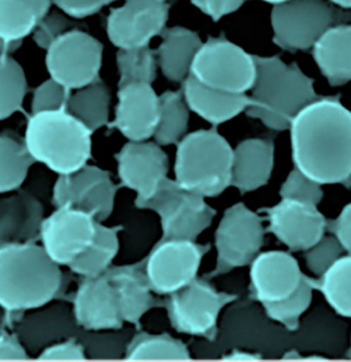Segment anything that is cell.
<instances>
[{
  "instance_id": "d590c367",
  "label": "cell",
  "mask_w": 351,
  "mask_h": 362,
  "mask_svg": "<svg viewBox=\"0 0 351 362\" xmlns=\"http://www.w3.org/2000/svg\"><path fill=\"white\" fill-rule=\"evenodd\" d=\"M119 86L153 83L156 78V53L149 47L121 49L117 56Z\"/></svg>"
},
{
  "instance_id": "e575fe53",
  "label": "cell",
  "mask_w": 351,
  "mask_h": 362,
  "mask_svg": "<svg viewBox=\"0 0 351 362\" xmlns=\"http://www.w3.org/2000/svg\"><path fill=\"white\" fill-rule=\"evenodd\" d=\"M27 92L24 69L11 55L0 54V121L22 107Z\"/></svg>"
},
{
  "instance_id": "b9f144b4",
  "label": "cell",
  "mask_w": 351,
  "mask_h": 362,
  "mask_svg": "<svg viewBox=\"0 0 351 362\" xmlns=\"http://www.w3.org/2000/svg\"><path fill=\"white\" fill-rule=\"evenodd\" d=\"M87 358L85 347L76 341L67 339L55 344L40 353L38 361H83Z\"/></svg>"
},
{
  "instance_id": "f1b7e54d",
  "label": "cell",
  "mask_w": 351,
  "mask_h": 362,
  "mask_svg": "<svg viewBox=\"0 0 351 362\" xmlns=\"http://www.w3.org/2000/svg\"><path fill=\"white\" fill-rule=\"evenodd\" d=\"M109 105V90L99 79L70 95L66 110L94 133L108 124Z\"/></svg>"
},
{
  "instance_id": "d6a6232c",
  "label": "cell",
  "mask_w": 351,
  "mask_h": 362,
  "mask_svg": "<svg viewBox=\"0 0 351 362\" xmlns=\"http://www.w3.org/2000/svg\"><path fill=\"white\" fill-rule=\"evenodd\" d=\"M42 19L26 0H0V40L22 42Z\"/></svg>"
},
{
  "instance_id": "9a60e30c",
  "label": "cell",
  "mask_w": 351,
  "mask_h": 362,
  "mask_svg": "<svg viewBox=\"0 0 351 362\" xmlns=\"http://www.w3.org/2000/svg\"><path fill=\"white\" fill-rule=\"evenodd\" d=\"M77 325L73 305L53 300L24 310L13 325L16 339L30 359L60 341L70 339V325Z\"/></svg>"
},
{
  "instance_id": "4dcf8cb0",
  "label": "cell",
  "mask_w": 351,
  "mask_h": 362,
  "mask_svg": "<svg viewBox=\"0 0 351 362\" xmlns=\"http://www.w3.org/2000/svg\"><path fill=\"white\" fill-rule=\"evenodd\" d=\"M32 158L13 138L0 135V194L19 189L28 177Z\"/></svg>"
},
{
  "instance_id": "ee69618b",
  "label": "cell",
  "mask_w": 351,
  "mask_h": 362,
  "mask_svg": "<svg viewBox=\"0 0 351 362\" xmlns=\"http://www.w3.org/2000/svg\"><path fill=\"white\" fill-rule=\"evenodd\" d=\"M201 13L217 22L226 16L235 13L244 6L246 0H190Z\"/></svg>"
},
{
  "instance_id": "c3c4849f",
  "label": "cell",
  "mask_w": 351,
  "mask_h": 362,
  "mask_svg": "<svg viewBox=\"0 0 351 362\" xmlns=\"http://www.w3.org/2000/svg\"><path fill=\"white\" fill-rule=\"evenodd\" d=\"M257 358V356H252L249 353L244 352H233L231 353L230 357H226V359H234V361H251V359Z\"/></svg>"
},
{
  "instance_id": "f35d334b",
  "label": "cell",
  "mask_w": 351,
  "mask_h": 362,
  "mask_svg": "<svg viewBox=\"0 0 351 362\" xmlns=\"http://www.w3.org/2000/svg\"><path fill=\"white\" fill-rule=\"evenodd\" d=\"M321 185L312 180L297 168L287 176L280 189L282 199L299 201L318 206L323 197Z\"/></svg>"
},
{
  "instance_id": "ffe728a7",
  "label": "cell",
  "mask_w": 351,
  "mask_h": 362,
  "mask_svg": "<svg viewBox=\"0 0 351 362\" xmlns=\"http://www.w3.org/2000/svg\"><path fill=\"white\" fill-rule=\"evenodd\" d=\"M251 264L254 296L262 304L287 298L303 278L295 257L285 251H267L257 255Z\"/></svg>"
},
{
  "instance_id": "f546056e",
  "label": "cell",
  "mask_w": 351,
  "mask_h": 362,
  "mask_svg": "<svg viewBox=\"0 0 351 362\" xmlns=\"http://www.w3.org/2000/svg\"><path fill=\"white\" fill-rule=\"evenodd\" d=\"M189 107L182 93L165 92L160 96V117L153 137L158 146L177 144L186 133Z\"/></svg>"
},
{
  "instance_id": "5bb4252c",
  "label": "cell",
  "mask_w": 351,
  "mask_h": 362,
  "mask_svg": "<svg viewBox=\"0 0 351 362\" xmlns=\"http://www.w3.org/2000/svg\"><path fill=\"white\" fill-rule=\"evenodd\" d=\"M115 194L117 187L109 173L88 165L74 173L60 175L53 187V199L59 207L76 208L98 223L112 214Z\"/></svg>"
},
{
  "instance_id": "6da1fadb",
  "label": "cell",
  "mask_w": 351,
  "mask_h": 362,
  "mask_svg": "<svg viewBox=\"0 0 351 362\" xmlns=\"http://www.w3.org/2000/svg\"><path fill=\"white\" fill-rule=\"evenodd\" d=\"M295 168L319 185L351 176V112L336 99H318L297 113L291 124Z\"/></svg>"
},
{
  "instance_id": "603a6c76",
  "label": "cell",
  "mask_w": 351,
  "mask_h": 362,
  "mask_svg": "<svg viewBox=\"0 0 351 362\" xmlns=\"http://www.w3.org/2000/svg\"><path fill=\"white\" fill-rule=\"evenodd\" d=\"M105 274L117 293L122 320L138 325L149 310L162 304L154 298L142 264L115 267Z\"/></svg>"
},
{
  "instance_id": "52a82bcc",
  "label": "cell",
  "mask_w": 351,
  "mask_h": 362,
  "mask_svg": "<svg viewBox=\"0 0 351 362\" xmlns=\"http://www.w3.org/2000/svg\"><path fill=\"white\" fill-rule=\"evenodd\" d=\"M343 17L329 0H287L271 11L273 40L282 49L305 51Z\"/></svg>"
},
{
  "instance_id": "484cf974",
  "label": "cell",
  "mask_w": 351,
  "mask_h": 362,
  "mask_svg": "<svg viewBox=\"0 0 351 362\" xmlns=\"http://www.w3.org/2000/svg\"><path fill=\"white\" fill-rule=\"evenodd\" d=\"M201 45L198 34L184 27L165 29L162 44L155 53L165 78L174 83H183L191 71Z\"/></svg>"
},
{
  "instance_id": "4316f807",
  "label": "cell",
  "mask_w": 351,
  "mask_h": 362,
  "mask_svg": "<svg viewBox=\"0 0 351 362\" xmlns=\"http://www.w3.org/2000/svg\"><path fill=\"white\" fill-rule=\"evenodd\" d=\"M312 47L314 60L331 85L351 81V24L335 25Z\"/></svg>"
},
{
  "instance_id": "60d3db41",
  "label": "cell",
  "mask_w": 351,
  "mask_h": 362,
  "mask_svg": "<svg viewBox=\"0 0 351 362\" xmlns=\"http://www.w3.org/2000/svg\"><path fill=\"white\" fill-rule=\"evenodd\" d=\"M73 22L62 11H49L40 20L34 30V40L38 47L47 49L56 38L73 29Z\"/></svg>"
},
{
  "instance_id": "2e32d148",
  "label": "cell",
  "mask_w": 351,
  "mask_h": 362,
  "mask_svg": "<svg viewBox=\"0 0 351 362\" xmlns=\"http://www.w3.org/2000/svg\"><path fill=\"white\" fill-rule=\"evenodd\" d=\"M97 223L81 210L60 206L42 223V247L56 264L69 266L92 243Z\"/></svg>"
},
{
  "instance_id": "7402d4cb",
  "label": "cell",
  "mask_w": 351,
  "mask_h": 362,
  "mask_svg": "<svg viewBox=\"0 0 351 362\" xmlns=\"http://www.w3.org/2000/svg\"><path fill=\"white\" fill-rule=\"evenodd\" d=\"M44 214V206L31 192L0 194V248L29 243L40 234Z\"/></svg>"
},
{
  "instance_id": "ac0fdd59",
  "label": "cell",
  "mask_w": 351,
  "mask_h": 362,
  "mask_svg": "<svg viewBox=\"0 0 351 362\" xmlns=\"http://www.w3.org/2000/svg\"><path fill=\"white\" fill-rule=\"evenodd\" d=\"M268 215L269 230L292 251H305L316 243L327 228L318 206L282 199L280 203L264 209Z\"/></svg>"
},
{
  "instance_id": "30bf717a",
  "label": "cell",
  "mask_w": 351,
  "mask_h": 362,
  "mask_svg": "<svg viewBox=\"0 0 351 362\" xmlns=\"http://www.w3.org/2000/svg\"><path fill=\"white\" fill-rule=\"evenodd\" d=\"M167 311L178 332L214 339L220 312L235 300V296L219 293L205 280H192L169 294Z\"/></svg>"
},
{
  "instance_id": "7bdbcfd3",
  "label": "cell",
  "mask_w": 351,
  "mask_h": 362,
  "mask_svg": "<svg viewBox=\"0 0 351 362\" xmlns=\"http://www.w3.org/2000/svg\"><path fill=\"white\" fill-rule=\"evenodd\" d=\"M52 4L72 19H85L96 15L104 6L100 0H52Z\"/></svg>"
},
{
  "instance_id": "3957f363",
  "label": "cell",
  "mask_w": 351,
  "mask_h": 362,
  "mask_svg": "<svg viewBox=\"0 0 351 362\" xmlns=\"http://www.w3.org/2000/svg\"><path fill=\"white\" fill-rule=\"evenodd\" d=\"M62 272L42 246L24 243L0 248V305L27 310L55 298Z\"/></svg>"
},
{
  "instance_id": "681fc988",
  "label": "cell",
  "mask_w": 351,
  "mask_h": 362,
  "mask_svg": "<svg viewBox=\"0 0 351 362\" xmlns=\"http://www.w3.org/2000/svg\"><path fill=\"white\" fill-rule=\"evenodd\" d=\"M331 4L342 8H351V0H329Z\"/></svg>"
},
{
  "instance_id": "8d00e7d4",
  "label": "cell",
  "mask_w": 351,
  "mask_h": 362,
  "mask_svg": "<svg viewBox=\"0 0 351 362\" xmlns=\"http://www.w3.org/2000/svg\"><path fill=\"white\" fill-rule=\"evenodd\" d=\"M314 288V281L303 275L300 284L289 296L278 302L263 304L267 315L284 325L287 329L295 330L299 319L311 304Z\"/></svg>"
},
{
  "instance_id": "d4e9b609",
  "label": "cell",
  "mask_w": 351,
  "mask_h": 362,
  "mask_svg": "<svg viewBox=\"0 0 351 362\" xmlns=\"http://www.w3.org/2000/svg\"><path fill=\"white\" fill-rule=\"evenodd\" d=\"M183 97L190 110L213 124L226 123L251 103L246 94H232L213 89L196 81L191 74L183 81Z\"/></svg>"
},
{
  "instance_id": "836d02e7",
  "label": "cell",
  "mask_w": 351,
  "mask_h": 362,
  "mask_svg": "<svg viewBox=\"0 0 351 362\" xmlns=\"http://www.w3.org/2000/svg\"><path fill=\"white\" fill-rule=\"evenodd\" d=\"M129 361H188L189 351L182 341L167 334H141L126 350Z\"/></svg>"
},
{
  "instance_id": "f5cc1de1",
  "label": "cell",
  "mask_w": 351,
  "mask_h": 362,
  "mask_svg": "<svg viewBox=\"0 0 351 362\" xmlns=\"http://www.w3.org/2000/svg\"><path fill=\"white\" fill-rule=\"evenodd\" d=\"M104 6H107V4H111V2L115 1V0H100Z\"/></svg>"
},
{
  "instance_id": "9c48e42d",
  "label": "cell",
  "mask_w": 351,
  "mask_h": 362,
  "mask_svg": "<svg viewBox=\"0 0 351 362\" xmlns=\"http://www.w3.org/2000/svg\"><path fill=\"white\" fill-rule=\"evenodd\" d=\"M45 51L49 76L66 89L79 90L99 81L103 45L85 31L71 29Z\"/></svg>"
},
{
  "instance_id": "277c9868",
  "label": "cell",
  "mask_w": 351,
  "mask_h": 362,
  "mask_svg": "<svg viewBox=\"0 0 351 362\" xmlns=\"http://www.w3.org/2000/svg\"><path fill=\"white\" fill-rule=\"evenodd\" d=\"M92 131L66 110L33 113L25 131V147L35 162L68 175L87 165Z\"/></svg>"
},
{
  "instance_id": "4fadbf2b",
  "label": "cell",
  "mask_w": 351,
  "mask_h": 362,
  "mask_svg": "<svg viewBox=\"0 0 351 362\" xmlns=\"http://www.w3.org/2000/svg\"><path fill=\"white\" fill-rule=\"evenodd\" d=\"M174 0H124L106 23L108 38L121 49L148 47L165 29Z\"/></svg>"
},
{
  "instance_id": "cb8c5ba5",
  "label": "cell",
  "mask_w": 351,
  "mask_h": 362,
  "mask_svg": "<svg viewBox=\"0 0 351 362\" xmlns=\"http://www.w3.org/2000/svg\"><path fill=\"white\" fill-rule=\"evenodd\" d=\"M275 165V146L269 140L253 138L233 149L231 185L242 192L260 189L268 182Z\"/></svg>"
},
{
  "instance_id": "f907efd6",
  "label": "cell",
  "mask_w": 351,
  "mask_h": 362,
  "mask_svg": "<svg viewBox=\"0 0 351 362\" xmlns=\"http://www.w3.org/2000/svg\"><path fill=\"white\" fill-rule=\"evenodd\" d=\"M6 310L0 305V330H1L2 327H4V319H6Z\"/></svg>"
},
{
  "instance_id": "8992f818",
  "label": "cell",
  "mask_w": 351,
  "mask_h": 362,
  "mask_svg": "<svg viewBox=\"0 0 351 362\" xmlns=\"http://www.w3.org/2000/svg\"><path fill=\"white\" fill-rule=\"evenodd\" d=\"M206 198L165 177L148 200L138 208L153 210L162 221V240H194L212 223L215 210Z\"/></svg>"
},
{
  "instance_id": "7dc6e473",
  "label": "cell",
  "mask_w": 351,
  "mask_h": 362,
  "mask_svg": "<svg viewBox=\"0 0 351 362\" xmlns=\"http://www.w3.org/2000/svg\"><path fill=\"white\" fill-rule=\"evenodd\" d=\"M26 1L29 2L42 18L49 13L52 4H53L52 0H26Z\"/></svg>"
},
{
  "instance_id": "44dd1931",
  "label": "cell",
  "mask_w": 351,
  "mask_h": 362,
  "mask_svg": "<svg viewBox=\"0 0 351 362\" xmlns=\"http://www.w3.org/2000/svg\"><path fill=\"white\" fill-rule=\"evenodd\" d=\"M78 325L87 330L117 329L122 320L117 293L106 274L85 278L73 303Z\"/></svg>"
},
{
  "instance_id": "83f0119b",
  "label": "cell",
  "mask_w": 351,
  "mask_h": 362,
  "mask_svg": "<svg viewBox=\"0 0 351 362\" xmlns=\"http://www.w3.org/2000/svg\"><path fill=\"white\" fill-rule=\"evenodd\" d=\"M119 249V228L97 223L92 243L69 264V268L85 278L97 277L107 272Z\"/></svg>"
},
{
  "instance_id": "ba28073f",
  "label": "cell",
  "mask_w": 351,
  "mask_h": 362,
  "mask_svg": "<svg viewBox=\"0 0 351 362\" xmlns=\"http://www.w3.org/2000/svg\"><path fill=\"white\" fill-rule=\"evenodd\" d=\"M190 74L213 89L246 94L255 83V58L227 38L212 37L201 45Z\"/></svg>"
},
{
  "instance_id": "8fae6325",
  "label": "cell",
  "mask_w": 351,
  "mask_h": 362,
  "mask_svg": "<svg viewBox=\"0 0 351 362\" xmlns=\"http://www.w3.org/2000/svg\"><path fill=\"white\" fill-rule=\"evenodd\" d=\"M259 215L239 203L226 210L216 233L217 264L212 276L251 264L263 244Z\"/></svg>"
},
{
  "instance_id": "ab89813d",
  "label": "cell",
  "mask_w": 351,
  "mask_h": 362,
  "mask_svg": "<svg viewBox=\"0 0 351 362\" xmlns=\"http://www.w3.org/2000/svg\"><path fill=\"white\" fill-rule=\"evenodd\" d=\"M70 90L49 78L40 83L33 93L31 110L33 113L66 110Z\"/></svg>"
},
{
  "instance_id": "1f68e13d",
  "label": "cell",
  "mask_w": 351,
  "mask_h": 362,
  "mask_svg": "<svg viewBox=\"0 0 351 362\" xmlns=\"http://www.w3.org/2000/svg\"><path fill=\"white\" fill-rule=\"evenodd\" d=\"M314 287L321 289L331 307L351 318V255H343L321 276Z\"/></svg>"
},
{
  "instance_id": "f6af8a7d",
  "label": "cell",
  "mask_w": 351,
  "mask_h": 362,
  "mask_svg": "<svg viewBox=\"0 0 351 362\" xmlns=\"http://www.w3.org/2000/svg\"><path fill=\"white\" fill-rule=\"evenodd\" d=\"M331 228L345 252L351 255V203L343 208L338 218L333 221Z\"/></svg>"
},
{
  "instance_id": "816d5d0a",
  "label": "cell",
  "mask_w": 351,
  "mask_h": 362,
  "mask_svg": "<svg viewBox=\"0 0 351 362\" xmlns=\"http://www.w3.org/2000/svg\"><path fill=\"white\" fill-rule=\"evenodd\" d=\"M262 1L267 2V4H282V2L287 1V0H262Z\"/></svg>"
},
{
  "instance_id": "bcb514c9",
  "label": "cell",
  "mask_w": 351,
  "mask_h": 362,
  "mask_svg": "<svg viewBox=\"0 0 351 362\" xmlns=\"http://www.w3.org/2000/svg\"><path fill=\"white\" fill-rule=\"evenodd\" d=\"M26 351L17 339L0 336V361H28Z\"/></svg>"
},
{
  "instance_id": "7c38bea8",
  "label": "cell",
  "mask_w": 351,
  "mask_h": 362,
  "mask_svg": "<svg viewBox=\"0 0 351 362\" xmlns=\"http://www.w3.org/2000/svg\"><path fill=\"white\" fill-rule=\"evenodd\" d=\"M209 250L192 240H160L143 268L153 293L172 294L189 284Z\"/></svg>"
},
{
  "instance_id": "d6986e66",
  "label": "cell",
  "mask_w": 351,
  "mask_h": 362,
  "mask_svg": "<svg viewBox=\"0 0 351 362\" xmlns=\"http://www.w3.org/2000/svg\"><path fill=\"white\" fill-rule=\"evenodd\" d=\"M119 103L109 127L130 141H146L155 133L160 117V97L150 83L119 86Z\"/></svg>"
},
{
  "instance_id": "74e56055",
  "label": "cell",
  "mask_w": 351,
  "mask_h": 362,
  "mask_svg": "<svg viewBox=\"0 0 351 362\" xmlns=\"http://www.w3.org/2000/svg\"><path fill=\"white\" fill-rule=\"evenodd\" d=\"M344 252L345 250L336 236L323 235L314 245L305 250L308 269L321 277L337 260L343 257Z\"/></svg>"
},
{
  "instance_id": "7a4b0ae2",
  "label": "cell",
  "mask_w": 351,
  "mask_h": 362,
  "mask_svg": "<svg viewBox=\"0 0 351 362\" xmlns=\"http://www.w3.org/2000/svg\"><path fill=\"white\" fill-rule=\"evenodd\" d=\"M254 58L256 78L246 113L273 130L289 129L297 113L319 99L314 83L297 65L278 57Z\"/></svg>"
},
{
  "instance_id": "e0dca14e",
  "label": "cell",
  "mask_w": 351,
  "mask_h": 362,
  "mask_svg": "<svg viewBox=\"0 0 351 362\" xmlns=\"http://www.w3.org/2000/svg\"><path fill=\"white\" fill-rule=\"evenodd\" d=\"M117 158L121 185L137 192L136 203L150 199L167 177L169 160L157 144L130 141Z\"/></svg>"
},
{
  "instance_id": "5b68a950",
  "label": "cell",
  "mask_w": 351,
  "mask_h": 362,
  "mask_svg": "<svg viewBox=\"0 0 351 362\" xmlns=\"http://www.w3.org/2000/svg\"><path fill=\"white\" fill-rule=\"evenodd\" d=\"M233 149L216 130H199L183 138L177 149L176 181L203 198L219 196L230 185Z\"/></svg>"
}]
</instances>
